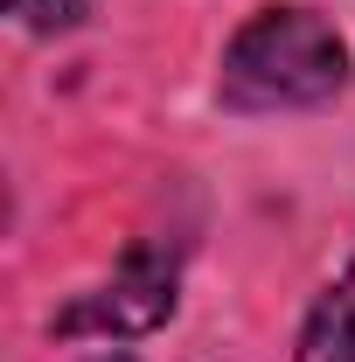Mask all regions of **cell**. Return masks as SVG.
Listing matches in <instances>:
<instances>
[{
    "label": "cell",
    "mask_w": 355,
    "mask_h": 362,
    "mask_svg": "<svg viewBox=\"0 0 355 362\" xmlns=\"http://www.w3.org/2000/svg\"><path fill=\"white\" fill-rule=\"evenodd\" d=\"M349 84V42L307 7H265L223 49V105L230 112H307Z\"/></svg>",
    "instance_id": "cell-1"
},
{
    "label": "cell",
    "mask_w": 355,
    "mask_h": 362,
    "mask_svg": "<svg viewBox=\"0 0 355 362\" xmlns=\"http://www.w3.org/2000/svg\"><path fill=\"white\" fill-rule=\"evenodd\" d=\"M168 314H175V251L146 244L98 293H84L70 314L56 320V334H146Z\"/></svg>",
    "instance_id": "cell-2"
},
{
    "label": "cell",
    "mask_w": 355,
    "mask_h": 362,
    "mask_svg": "<svg viewBox=\"0 0 355 362\" xmlns=\"http://www.w3.org/2000/svg\"><path fill=\"white\" fill-rule=\"evenodd\" d=\"M300 362H355V258L313 300L307 327H300Z\"/></svg>",
    "instance_id": "cell-3"
},
{
    "label": "cell",
    "mask_w": 355,
    "mask_h": 362,
    "mask_svg": "<svg viewBox=\"0 0 355 362\" xmlns=\"http://www.w3.org/2000/svg\"><path fill=\"white\" fill-rule=\"evenodd\" d=\"M7 7H14V21H21V28L56 35V28H77V21H84L91 0H7Z\"/></svg>",
    "instance_id": "cell-4"
},
{
    "label": "cell",
    "mask_w": 355,
    "mask_h": 362,
    "mask_svg": "<svg viewBox=\"0 0 355 362\" xmlns=\"http://www.w3.org/2000/svg\"><path fill=\"white\" fill-rule=\"evenodd\" d=\"M98 362H126V356H98Z\"/></svg>",
    "instance_id": "cell-5"
}]
</instances>
